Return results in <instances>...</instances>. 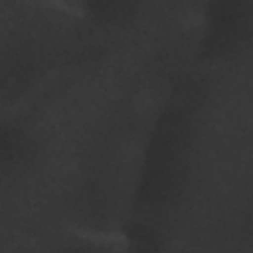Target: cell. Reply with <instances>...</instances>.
<instances>
[{"mask_svg":"<svg viewBox=\"0 0 253 253\" xmlns=\"http://www.w3.org/2000/svg\"><path fill=\"white\" fill-rule=\"evenodd\" d=\"M28 154V140L10 126H0V172L14 168Z\"/></svg>","mask_w":253,"mask_h":253,"instance_id":"6da1fadb","label":"cell"},{"mask_svg":"<svg viewBox=\"0 0 253 253\" xmlns=\"http://www.w3.org/2000/svg\"><path fill=\"white\" fill-rule=\"evenodd\" d=\"M140 0H83V6L91 12L93 18L103 22H125L134 14Z\"/></svg>","mask_w":253,"mask_h":253,"instance_id":"7a4b0ae2","label":"cell"},{"mask_svg":"<svg viewBox=\"0 0 253 253\" xmlns=\"http://www.w3.org/2000/svg\"><path fill=\"white\" fill-rule=\"evenodd\" d=\"M65 2H77V0H65ZM79 2H81V4H83V0H79Z\"/></svg>","mask_w":253,"mask_h":253,"instance_id":"3957f363","label":"cell"}]
</instances>
